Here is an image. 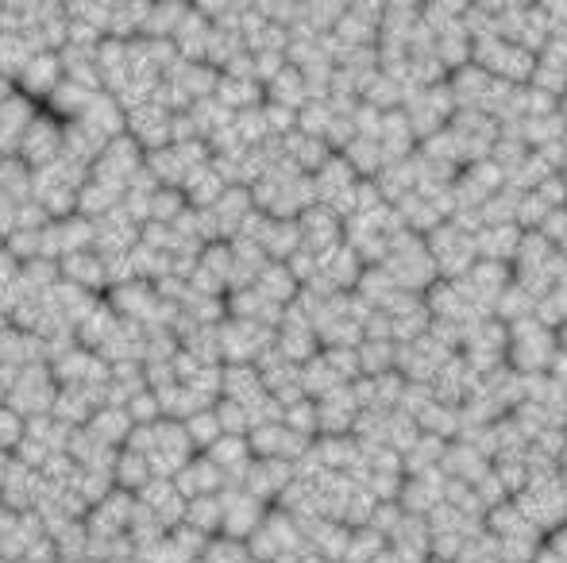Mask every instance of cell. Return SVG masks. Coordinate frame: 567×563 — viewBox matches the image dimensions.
I'll return each mask as SVG.
<instances>
[{
  "label": "cell",
  "instance_id": "1",
  "mask_svg": "<svg viewBox=\"0 0 567 563\" xmlns=\"http://www.w3.org/2000/svg\"><path fill=\"white\" fill-rule=\"evenodd\" d=\"M63 81H66L63 55H58V51H40V55L24 66V74L16 78V89L24 97H40V101H47Z\"/></svg>",
  "mask_w": 567,
  "mask_h": 563
},
{
  "label": "cell",
  "instance_id": "2",
  "mask_svg": "<svg viewBox=\"0 0 567 563\" xmlns=\"http://www.w3.org/2000/svg\"><path fill=\"white\" fill-rule=\"evenodd\" d=\"M63 278L81 286V290H97V286H109V271H104V255L101 251H74L63 263Z\"/></svg>",
  "mask_w": 567,
  "mask_h": 563
},
{
  "label": "cell",
  "instance_id": "3",
  "mask_svg": "<svg viewBox=\"0 0 567 563\" xmlns=\"http://www.w3.org/2000/svg\"><path fill=\"white\" fill-rule=\"evenodd\" d=\"M112 478H116V490H127V494H140L143 486L151 483V463L147 455L132 452V448H120L116 455V467H112Z\"/></svg>",
  "mask_w": 567,
  "mask_h": 563
},
{
  "label": "cell",
  "instance_id": "4",
  "mask_svg": "<svg viewBox=\"0 0 567 563\" xmlns=\"http://www.w3.org/2000/svg\"><path fill=\"white\" fill-rule=\"evenodd\" d=\"M27 440V417H20L12 406H0V452H12Z\"/></svg>",
  "mask_w": 567,
  "mask_h": 563
},
{
  "label": "cell",
  "instance_id": "5",
  "mask_svg": "<svg viewBox=\"0 0 567 563\" xmlns=\"http://www.w3.org/2000/svg\"><path fill=\"white\" fill-rule=\"evenodd\" d=\"M127 417L135 421V429H140V424H158V421H163V406H158V394L155 390L135 394V398L127 401Z\"/></svg>",
  "mask_w": 567,
  "mask_h": 563
},
{
  "label": "cell",
  "instance_id": "6",
  "mask_svg": "<svg viewBox=\"0 0 567 563\" xmlns=\"http://www.w3.org/2000/svg\"><path fill=\"white\" fill-rule=\"evenodd\" d=\"M12 463H16V455H12V452H0V486H4V478H9Z\"/></svg>",
  "mask_w": 567,
  "mask_h": 563
},
{
  "label": "cell",
  "instance_id": "7",
  "mask_svg": "<svg viewBox=\"0 0 567 563\" xmlns=\"http://www.w3.org/2000/svg\"><path fill=\"white\" fill-rule=\"evenodd\" d=\"M12 93H16V81H12V78H4V74H0V104L9 101Z\"/></svg>",
  "mask_w": 567,
  "mask_h": 563
},
{
  "label": "cell",
  "instance_id": "8",
  "mask_svg": "<svg viewBox=\"0 0 567 563\" xmlns=\"http://www.w3.org/2000/svg\"><path fill=\"white\" fill-rule=\"evenodd\" d=\"M0 563H12V560H4V555H0Z\"/></svg>",
  "mask_w": 567,
  "mask_h": 563
}]
</instances>
